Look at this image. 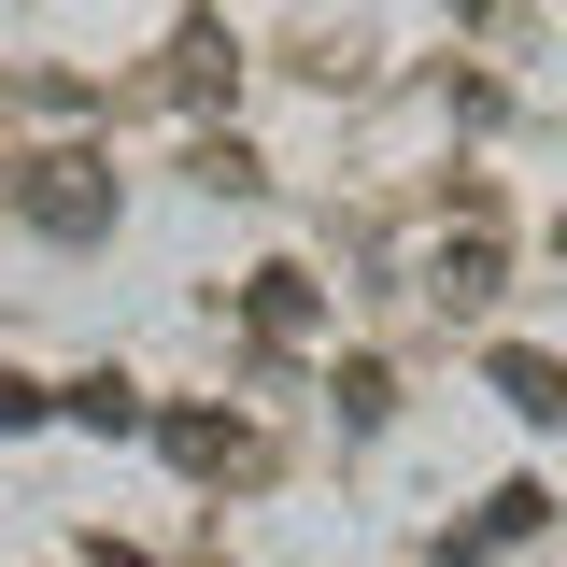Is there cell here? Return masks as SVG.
I'll list each match as a JSON object with an SVG mask.
<instances>
[{
	"instance_id": "4",
	"label": "cell",
	"mask_w": 567,
	"mask_h": 567,
	"mask_svg": "<svg viewBox=\"0 0 567 567\" xmlns=\"http://www.w3.org/2000/svg\"><path fill=\"white\" fill-rule=\"evenodd\" d=\"M29 412H43V398H29V383H14V369H0V425H29Z\"/></svg>"
},
{
	"instance_id": "3",
	"label": "cell",
	"mask_w": 567,
	"mask_h": 567,
	"mask_svg": "<svg viewBox=\"0 0 567 567\" xmlns=\"http://www.w3.org/2000/svg\"><path fill=\"white\" fill-rule=\"evenodd\" d=\"M256 341H312V270H256Z\"/></svg>"
},
{
	"instance_id": "2",
	"label": "cell",
	"mask_w": 567,
	"mask_h": 567,
	"mask_svg": "<svg viewBox=\"0 0 567 567\" xmlns=\"http://www.w3.org/2000/svg\"><path fill=\"white\" fill-rule=\"evenodd\" d=\"M496 398H511L525 425H567V369L554 354H496Z\"/></svg>"
},
{
	"instance_id": "1",
	"label": "cell",
	"mask_w": 567,
	"mask_h": 567,
	"mask_svg": "<svg viewBox=\"0 0 567 567\" xmlns=\"http://www.w3.org/2000/svg\"><path fill=\"white\" fill-rule=\"evenodd\" d=\"M14 213L58 227V241H100V227H114V171H100V156H29V171H14Z\"/></svg>"
}]
</instances>
